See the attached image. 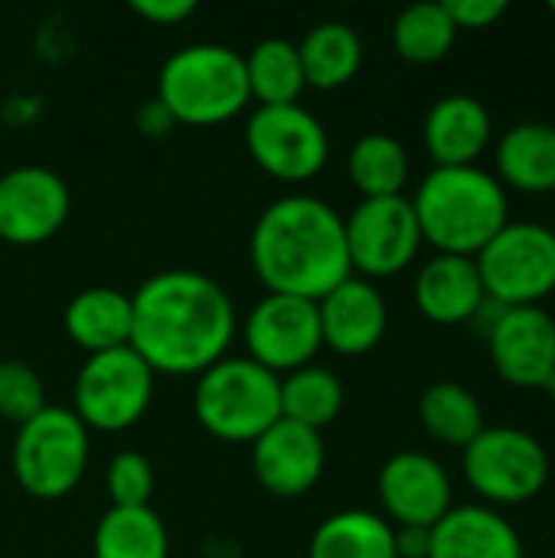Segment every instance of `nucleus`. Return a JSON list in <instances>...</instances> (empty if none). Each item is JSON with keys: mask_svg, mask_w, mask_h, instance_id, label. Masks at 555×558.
Listing matches in <instances>:
<instances>
[{"mask_svg": "<svg viewBox=\"0 0 555 558\" xmlns=\"http://www.w3.org/2000/svg\"><path fill=\"white\" fill-rule=\"evenodd\" d=\"M550 10H553V13H555V0H553V3H550Z\"/></svg>", "mask_w": 555, "mask_h": 558, "instance_id": "obj_38", "label": "nucleus"}, {"mask_svg": "<svg viewBox=\"0 0 555 558\" xmlns=\"http://www.w3.org/2000/svg\"><path fill=\"white\" fill-rule=\"evenodd\" d=\"M494 121L481 98L455 92L438 98L422 124V141L435 167H474L491 147Z\"/></svg>", "mask_w": 555, "mask_h": 558, "instance_id": "obj_18", "label": "nucleus"}, {"mask_svg": "<svg viewBox=\"0 0 555 558\" xmlns=\"http://www.w3.org/2000/svg\"><path fill=\"white\" fill-rule=\"evenodd\" d=\"M72 213L65 180L49 167H13L0 173V242L33 248L56 239Z\"/></svg>", "mask_w": 555, "mask_h": 558, "instance_id": "obj_13", "label": "nucleus"}, {"mask_svg": "<svg viewBox=\"0 0 555 558\" xmlns=\"http://www.w3.org/2000/svg\"><path fill=\"white\" fill-rule=\"evenodd\" d=\"M422 242L438 255L478 258V252L510 222V203L500 180L474 167H432L409 199Z\"/></svg>", "mask_w": 555, "mask_h": 558, "instance_id": "obj_3", "label": "nucleus"}, {"mask_svg": "<svg viewBox=\"0 0 555 558\" xmlns=\"http://www.w3.org/2000/svg\"><path fill=\"white\" fill-rule=\"evenodd\" d=\"M88 468V428L72 409L46 405L13 441V477L33 500L52 504L69 497Z\"/></svg>", "mask_w": 555, "mask_h": 558, "instance_id": "obj_6", "label": "nucleus"}, {"mask_svg": "<svg viewBox=\"0 0 555 558\" xmlns=\"http://www.w3.org/2000/svg\"><path fill=\"white\" fill-rule=\"evenodd\" d=\"M409 154L402 141L393 134H363L353 141L347 154V173L350 183L360 190L363 199H386V196H402L409 183Z\"/></svg>", "mask_w": 555, "mask_h": 558, "instance_id": "obj_27", "label": "nucleus"}, {"mask_svg": "<svg viewBox=\"0 0 555 558\" xmlns=\"http://www.w3.org/2000/svg\"><path fill=\"white\" fill-rule=\"evenodd\" d=\"M458 39V26L451 23L445 3L425 0L406 7L393 23V46L399 59L412 65H432L442 62Z\"/></svg>", "mask_w": 555, "mask_h": 558, "instance_id": "obj_30", "label": "nucleus"}, {"mask_svg": "<svg viewBox=\"0 0 555 558\" xmlns=\"http://www.w3.org/2000/svg\"><path fill=\"white\" fill-rule=\"evenodd\" d=\"M245 59V78L249 95L258 105H298L304 85V69L298 56V43L268 36L249 49Z\"/></svg>", "mask_w": 555, "mask_h": 558, "instance_id": "obj_28", "label": "nucleus"}, {"mask_svg": "<svg viewBox=\"0 0 555 558\" xmlns=\"http://www.w3.org/2000/svg\"><path fill=\"white\" fill-rule=\"evenodd\" d=\"M242 340L249 360L265 366L275 376H288L301 366H311L324 350L317 301L265 294L242 324Z\"/></svg>", "mask_w": 555, "mask_h": 558, "instance_id": "obj_12", "label": "nucleus"}, {"mask_svg": "<svg viewBox=\"0 0 555 558\" xmlns=\"http://www.w3.org/2000/svg\"><path fill=\"white\" fill-rule=\"evenodd\" d=\"M487 298L504 307H540L555 291V232L540 222H507L481 252Z\"/></svg>", "mask_w": 555, "mask_h": 558, "instance_id": "obj_9", "label": "nucleus"}, {"mask_svg": "<svg viewBox=\"0 0 555 558\" xmlns=\"http://www.w3.org/2000/svg\"><path fill=\"white\" fill-rule=\"evenodd\" d=\"M484 340L494 369L517 389H543L555 373V320L543 307H507Z\"/></svg>", "mask_w": 555, "mask_h": 558, "instance_id": "obj_14", "label": "nucleus"}, {"mask_svg": "<svg viewBox=\"0 0 555 558\" xmlns=\"http://www.w3.org/2000/svg\"><path fill=\"white\" fill-rule=\"evenodd\" d=\"M396 530V558H429L432 530L425 526H393Z\"/></svg>", "mask_w": 555, "mask_h": 558, "instance_id": "obj_35", "label": "nucleus"}, {"mask_svg": "<svg viewBox=\"0 0 555 558\" xmlns=\"http://www.w3.org/2000/svg\"><path fill=\"white\" fill-rule=\"evenodd\" d=\"M307 558H396V530L379 513L340 510L314 530Z\"/></svg>", "mask_w": 555, "mask_h": 558, "instance_id": "obj_24", "label": "nucleus"}, {"mask_svg": "<svg viewBox=\"0 0 555 558\" xmlns=\"http://www.w3.org/2000/svg\"><path fill=\"white\" fill-rule=\"evenodd\" d=\"M487 301L481 271L474 258L464 255H435L422 265L415 278V307L425 320L438 327L471 324Z\"/></svg>", "mask_w": 555, "mask_h": 558, "instance_id": "obj_19", "label": "nucleus"}, {"mask_svg": "<svg viewBox=\"0 0 555 558\" xmlns=\"http://www.w3.org/2000/svg\"><path fill=\"white\" fill-rule=\"evenodd\" d=\"M232 340L236 307L226 288L200 271H157L131 294V350L154 376H200Z\"/></svg>", "mask_w": 555, "mask_h": 558, "instance_id": "obj_1", "label": "nucleus"}, {"mask_svg": "<svg viewBox=\"0 0 555 558\" xmlns=\"http://www.w3.org/2000/svg\"><path fill=\"white\" fill-rule=\"evenodd\" d=\"M327 448L321 432L278 418L262 438L252 441V474L258 487L278 500L304 497L324 474Z\"/></svg>", "mask_w": 555, "mask_h": 558, "instance_id": "obj_15", "label": "nucleus"}, {"mask_svg": "<svg viewBox=\"0 0 555 558\" xmlns=\"http://www.w3.org/2000/svg\"><path fill=\"white\" fill-rule=\"evenodd\" d=\"M343 412V383L327 366H301L281 376V418L324 432Z\"/></svg>", "mask_w": 555, "mask_h": 558, "instance_id": "obj_29", "label": "nucleus"}, {"mask_svg": "<svg viewBox=\"0 0 555 558\" xmlns=\"http://www.w3.org/2000/svg\"><path fill=\"white\" fill-rule=\"evenodd\" d=\"M154 464L141 451H121L105 471V487L111 507H150L154 497Z\"/></svg>", "mask_w": 555, "mask_h": 558, "instance_id": "obj_32", "label": "nucleus"}, {"mask_svg": "<svg viewBox=\"0 0 555 558\" xmlns=\"http://www.w3.org/2000/svg\"><path fill=\"white\" fill-rule=\"evenodd\" d=\"M134 121H137V128H141L144 134H150V137H164V134L177 124V121L170 118V111H167L157 98L144 101Z\"/></svg>", "mask_w": 555, "mask_h": 558, "instance_id": "obj_36", "label": "nucleus"}, {"mask_svg": "<svg viewBox=\"0 0 555 558\" xmlns=\"http://www.w3.org/2000/svg\"><path fill=\"white\" fill-rule=\"evenodd\" d=\"M157 101L177 124H226L252 101L245 59L222 43H190L160 65Z\"/></svg>", "mask_w": 555, "mask_h": 558, "instance_id": "obj_4", "label": "nucleus"}, {"mask_svg": "<svg viewBox=\"0 0 555 558\" xmlns=\"http://www.w3.org/2000/svg\"><path fill=\"white\" fill-rule=\"evenodd\" d=\"M245 147L258 170L281 183H307L330 160V137L301 105H258L245 121Z\"/></svg>", "mask_w": 555, "mask_h": 558, "instance_id": "obj_10", "label": "nucleus"}, {"mask_svg": "<svg viewBox=\"0 0 555 558\" xmlns=\"http://www.w3.org/2000/svg\"><path fill=\"white\" fill-rule=\"evenodd\" d=\"M193 415L206 435L252 445L281 418V376L249 356H222L196 376Z\"/></svg>", "mask_w": 555, "mask_h": 558, "instance_id": "obj_5", "label": "nucleus"}, {"mask_svg": "<svg viewBox=\"0 0 555 558\" xmlns=\"http://www.w3.org/2000/svg\"><path fill=\"white\" fill-rule=\"evenodd\" d=\"M249 262L265 294L304 301H321L353 275L343 216L307 193L281 196L262 209L249 235Z\"/></svg>", "mask_w": 555, "mask_h": 558, "instance_id": "obj_2", "label": "nucleus"}, {"mask_svg": "<svg viewBox=\"0 0 555 558\" xmlns=\"http://www.w3.org/2000/svg\"><path fill=\"white\" fill-rule=\"evenodd\" d=\"M298 56L304 69V85L317 92H334L357 78L363 65V39L353 26L340 20H324L298 43Z\"/></svg>", "mask_w": 555, "mask_h": 558, "instance_id": "obj_23", "label": "nucleus"}, {"mask_svg": "<svg viewBox=\"0 0 555 558\" xmlns=\"http://www.w3.org/2000/svg\"><path fill=\"white\" fill-rule=\"evenodd\" d=\"M376 490H379L386 520L396 526L432 530L455 507L448 471L432 454H422V451L393 454L379 471Z\"/></svg>", "mask_w": 555, "mask_h": 558, "instance_id": "obj_16", "label": "nucleus"}, {"mask_svg": "<svg viewBox=\"0 0 555 558\" xmlns=\"http://www.w3.org/2000/svg\"><path fill=\"white\" fill-rule=\"evenodd\" d=\"M429 558H523V543L494 507L464 504L432 526Z\"/></svg>", "mask_w": 555, "mask_h": 558, "instance_id": "obj_20", "label": "nucleus"}, {"mask_svg": "<svg viewBox=\"0 0 555 558\" xmlns=\"http://www.w3.org/2000/svg\"><path fill=\"white\" fill-rule=\"evenodd\" d=\"M464 481L484 507H520L550 484V454L543 441L514 425H487L464 451Z\"/></svg>", "mask_w": 555, "mask_h": 558, "instance_id": "obj_7", "label": "nucleus"}, {"mask_svg": "<svg viewBox=\"0 0 555 558\" xmlns=\"http://www.w3.org/2000/svg\"><path fill=\"white\" fill-rule=\"evenodd\" d=\"M62 327L88 356L131 347V294L118 288H85L65 304Z\"/></svg>", "mask_w": 555, "mask_h": 558, "instance_id": "obj_22", "label": "nucleus"}, {"mask_svg": "<svg viewBox=\"0 0 555 558\" xmlns=\"http://www.w3.org/2000/svg\"><path fill=\"white\" fill-rule=\"evenodd\" d=\"M504 190L546 196L555 193V124L520 121L507 128L494 150Z\"/></svg>", "mask_w": 555, "mask_h": 558, "instance_id": "obj_21", "label": "nucleus"}, {"mask_svg": "<svg viewBox=\"0 0 555 558\" xmlns=\"http://www.w3.org/2000/svg\"><path fill=\"white\" fill-rule=\"evenodd\" d=\"M419 422L429 432V438L448 445V448H468L484 428V409L478 396L461 383H432L419 399Z\"/></svg>", "mask_w": 555, "mask_h": 558, "instance_id": "obj_26", "label": "nucleus"}, {"mask_svg": "<svg viewBox=\"0 0 555 558\" xmlns=\"http://www.w3.org/2000/svg\"><path fill=\"white\" fill-rule=\"evenodd\" d=\"M543 392H546V396L553 399V405H555V373H553V376H550V379H546V386H543Z\"/></svg>", "mask_w": 555, "mask_h": 558, "instance_id": "obj_37", "label": "nucleus"}, {"mask_svg": "<svg viewBox=\"0 0 555 558\" xmlns=\"http://www.w3.org/2000/svg\"><path fill=\"white\" fill-rule=\"evenodd\" d=\"M321 340L337 356H363L376 350L389 327V307L379 288L366 278L350 275L330 294L317 301Z\"/></svg>", "mask_w": 555, "mask_h": 558, "instance_id": "obj_17", "label": "nucleus"}, {"mask_svg": "<svg viewBox=\"0 0 555 558\" xmlns=\"http://www.w3.org/2000/svg\"><path fill=\"white\" fill-rule=\"evenodd\" d=\"M347 255L357 278H393L406 271L422 248V229L406 196L360 199L343 219Z\"/></svg>", "mask_w": 555, "mask_h": 558, "instance_id": "obj_11", "label": "nucleus"}, {"mask_svg": "<svg viewBox=\"0 0 555 558\" xmlns=\"http://www.w3.org/2000/svg\"><path fill=\"white\" fill-rule=\"evenodd\" d=\"M131 13L154 26H177L196 13L193 0H131Z\"/></svg>", "mask_w": 555, "mask_h": 558, "instance_id": "obj_34", "label": "nucleus"}, {"mask_svg": "<svg viewBox=\"0 0 555 558\" xmlns=\"http://www.w3.org/2000/svg\"><path fill=\"white\" fill-rule=\"evenodd\" d=\"M154 373L131 350L95 353L82 363L72 386V412L88 432L118 435L134 428L154 399Z\"/></svg>", "mask_w": 555, "mask_h": 558, "instance_id": "obj_8", "label": "nucleus"}, {"mask_svg": "<svg viewBox=\"0 0 555 558\" xmlns=\"http://www.w3.org/2000/svg\"><path fill=\"white\" fill-rule=\"evenodd\" d=\"M95 558H170V536L150 507H108L92 533Z\"/></svg>", "mask_w": 555, "mask_h": 558, "instance_id": "obj_25", "label": "nucleus"}, {"mask_svg": "<svg viewBox=\"0 0 555 558\" xmlns=\"http://www.w3.org/2000/svg\"><path fill=\"white\" fill-rule=\"evenodd\" d=\"M46 409V389L39 373L23 360H0V418L16 428Z\"/></svg>", "mask_w": 555, "mask_h": 558, "instance_id": "obj_31", "label": "nucleus"}, {"mask_svg": "<svg viewBox=\"0 0 555 558\" xmlns=\"http://www.w3.org/2000/svg\"><path fill=\"white\" fill-rule=\"evenodd\" d=\"M445 10H448L451 23L461 33V29H487V26H494L507 13V3L504 0H445Z\"/></svg>", "mask_w": 555, "mask_h": 558, "instance_id": "obj_33", "label": "nucleus"}]
</instances>
